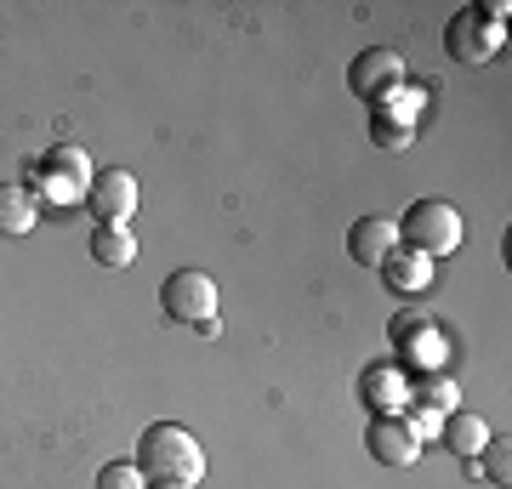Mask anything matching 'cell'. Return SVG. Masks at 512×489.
<instances>
[{
	"label": "cell",
	"mask_w": 512,
	"mask_h": 489,
	"mask_svg": "<svg viewBox=\"0 0 512 489\" xmlns=\"http://www.w3.org/2000/svg\"><path fill=\"white\" fill-rule=\"evenodd\" d=\"M359 399L376 410V416H410V376H404L399 364H370L365 376H359Z\"/></svg>",
	"instance_id": "obj_9"
},
{
	"label": "cell",
	"mask_w": 512,
	"mask_h": 489,
	"mask_svg": "<svg viewBox=\"0 0 512 489\" xmlns=\"http://www.w3.org/2000/svg\"><path fill=\"white\" fill-rule=\"evenodd\" d=\"M35 222H40V205L29 200V188L0 182V234H29Z\"/></svg>",
	"instance_id": "obj_13"
},
{
	"label": "cell",
	"mask_w": 512,
	"mask_h": 489,
	"mask_svg": "<svg viewBox=\"0 0 512 489\" xmlns=\"http://www.w3.org/2000/svg\"><path fill=\"white\" fill-rule=\"evenodd\" d=\"M97 489H148V478L137 472V461H109L97 472Z\"/></svg>",
	"instance_id": "obj_18"
},
{
	"label": "cell",
	"mask_w": 512,
	"mask_h": 489,
	"mask_svg": "<svg viewBox=\"0 0 512 489\" xmlns=\"http://www.w3.org/2000/svg\"><path fill=\"white\" fill-rule=\"evenodd\" d=\"M404 421H410V427H416V438H421V433H439V421H444V416H439V410H427V404H421L416 416H404Z\"/></svg>",
	"instance_id": "obj_20"
},
{
	"label": "cell",
	"mask_w": 512,
	"mask_h": 489,
	"mask_svg": "<svg viewBox=\"0 0 512 489\" xmlns=\"http://www.w3.org/2000/svg\"><path fill=\"white\" fill-rule=\"evenodd\" d=\"M410 399H421L427 410H439V416H450L456 410V381L444 376V370H433V376H421V381H410Z\"/></svg>",
	"instance_id": "obj_15"
},
{
	"label": "cell",
	"mask_w": 512,
	"mask_h": 489,
	"mask_svg": "<svg viewBox=\"0 0 512 489\" xmlns=\"http://www.w3.org/2000/svg\"><path fill=\"white\" fill-rule=\"evenodd\" d=\"M365 450L382 461V467H410L421 455V438H416V427L404 416H370V427H365Z\"/></svg>",
	"instance_id": "obj_8"
},
{
	"label": "cell",
	"mask_w": 512,
	"mask_h": 489,
	"mask_svg": "<svg viewBox=\"0 0 512 489\" xmlns=\"http://www.w3.org/2000/svg\"><path fill=\"white\" fill-rule=\"evenodd\" d=\"M370 137H376V148H410L416 126H410V120H399V114L376 109V120H370Z\"/></svg>",
	"instance_id": "obj_16"
},
{
	"label": "cell",
	"mask_w": 512,
	"mask_h": 489,
	"mask_svg": "<svg viewBox=\"0 0 512 489\" xmlns=\"http://www.w3.org/2000/svg\"><path fill=\"white\" fill-rule=\"evenodd\" d=\"M399 80H404V57L387 52V46H370L348 63V91L365 97V103H382L387 91H399Z\"/></svg>",
	"instance_id": "obj_6"
},
{
	"label": "cell",
	"mask_w": 512,
	"mask_h": 489,
	"mask_svg": "<svg viewBox=\"0 0 512 489\" xmlns=\"http://www.w3.org/2000/svg\"><path fill=\"white\" fill-rule=\"evenodd\" d=\"M393 251H399V222H393V217H359L348 228V256H353V262L382 268Z\"/></svg>",
	"instance_id": "obj_10"
},
{
	"label": "cell",
	"mask_w": 512,
	"mask_h": 489,
	"mask_svg": "<svg viewBox=\"0 0 512 489\" xmlns=\"http://www.w3.org/2000/svg\"><path fill=\"white\" fill-rule=\"evenodd\" d=\"M399 245L404 251H421L427 262L450 256L461 245V211L450 200H416L399 222Z\"/></svg>",
	"instance_id": "obj_2"
},
{
	"label": "cell",
	"mask_w": 512,
	"mask_h": 489,
	"mask_svg": "<svg viewBox=\"0 0 512 489\" xmlns=\"http://www.w3.org/2000/svg\"><path fill=\"white\" fill-rule=\"evenodd\" d=\"M29 171H35V182L46 188V200H74V194H86V182H92V160H86L74 143L46 148Z\"/></svg>",
	"instance_id": "obj_5"
},
{
	"label": "cell",
	"mask_w": 512,
	"mask_h": 489,
	"mask_svg": "<svg viewBox=\"0 0 512 489\" xmlns=\"http://www.w3.org/2000/svg\"><path fill=\"white\" fill-rule=\"evenodd\" d=\"M86 205H92L97 228H126L131 217H137V177L131 171H92V182H86Z\"/></svg>",
	"instance_id": "obj_4"
},
{
	"label": "cell",
	"mask_w": 512,
	"mask_h": 489,
	"mask_svg": "<svg viewBox=\"0 0 512 489\" xmlns=\"http://www.w3.org/2000/svg\"><path fill=\"white\" fill-rule=\"evenodd\" d=\"M382 279H387L393 296H416V290L433 285V262H427L421 251H404V245H399V251L382 262Z\"/></svg>",
	"instance_id": "obj_11"
},
{
	"label": "cell",
	"mask_w": 512,
	"mask_h": 489,
	"mask_svg": "<svg viewBox=\"0 0 512 489\" xmlns=\"http://www.w3.org/2000/svg\"><path fill=\"white\" fill-rule=\"evenodd\" d=\"M137 472H143L154 489H200L205 478V450L200 438L177 427V421H154L143 438H137Z\"/></svg>",
	"instance_id": "obj_1"
},
{
	"label": "cell",
	"mask_w": 512,
	"mask_h": 489,
	"mask_svg": "<svg viewBox=\"0 0 512 489\" xmlns=\"http://www.w3.org/2000/svg\"><path fill=\"white\" fill-rule=\"evenodd\" d=\"M160 308H165V319H177V325H205V319H217V279L200 273V268H177L160 285Z\"/></svg>",
	"instance_id": "obj_3"
},
{
	"label": "cell",
	"mask_w": 512,
	"mask_h": 489,
	"mask_svg": "<svg viewBox=\"0 0 512 489\" xmlns=\"http://www.w3.org/2000/svg\"><path fill=\"white\" fill-rule=\"evenodd\" d=\"M92 262H103V268H131L137 262V234L131 228H92Z\"/></svg>",
	"instance_id": "obj_14"
},
{
	"label": "cell",
	"mask_w": 512,
	"mask_h": 489,
	"mask_svg": "<svg viewBox=\"0 0 512 489\" xmlns=\"http://www.w3.org/2000/svg\"><path fill=\"white\" fill-rule=\"evenodd\" d=\"M501 29H495V23H484L473 12V6H467V12H456V18H450V29H444V46H450V57H461V63H490L495 52H501Z\"/></svg>",
	"instance_id": "obj_7"
},
{
	"label": "cell",
	"mask_w": 512,
	"mask_h": 489,
	"mask_svg": "<svg viewBox=\"0 0 512 489\" xmlns=\"http://www.w3.org/2000/svg\"><path fill=\"white\" fill-rule=\"evenodd\" d=\"M427 330V319H416V313H399L393 319V342H410V336H421Z\"/></svg>",
	"instance_id": "obj_19"
},
{
	"label": "cell",
	"mask_w": 512,
	"mask_h": 489,
	"mask_svg": "<svg viewBox=\"0 0 512 489\" xmlns=\"http://www.w3.org/2000/svg\"><path fill=\"white\" fill-rule=\"evenodd\" d=\"M478 467L490 472L495 484H507V478H512V444H507V438H490V444L478 450Z\"/></svg>",
	"instance_id": "obj_17"
},
{
	"label": "cell",
	"mask_w": 512,
	"mask_h": 489,
	"mask_svg": "<svg viewBox=\"0 0 512 489\" xmlns=\"http://www.w3.org/2000/svg\"><path fill=\"white\" fill-rule=\"evenodd\" d=\"M439 438L450 455H467V461H478V450L490 444V427H484V416H473V410H450V416L439 421Z\"/></svg>",
	"instance_id": "obj_12"
}]
</instances>
